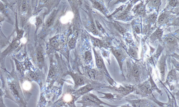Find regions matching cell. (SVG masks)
I'll use <instances>...</instances> for the list:
<instances>
[{"label": "cell", "instance_id": "cell-1", "mask_svg": "<svg viewBox=\"0 0 179 107\" xmlns=\"http://www.w3.org/2000/svg\"><path fill=\"white\" fill-rule=\"evenodd\" d=\"M8 89L13 98L20 107H26V102L19 84L15 79H8Z\"/></svg>", "mask_w": 179, "mask_h": 107}, {"label": "cell", "instance_id": "cell-2", "mask_svg": "<svg viewBox=\"0 0 179 107\" xmlns=\"http://www.w3.org/2000/svg\"><path fill=\"white\" fill-rule=\"evenodd\" d=\"M77 103L82 104L83 106L80 107H97L100 104L103 103L96 96L89 93L84 95L82 100Z\"/></svg>", "mask_w": 179, "mask_h": 107}, {"label": "cell", "instance_id": "cell-3", "mask_svg": "<svg viewBox=\"0 0 179 107\" xmlns=\"http://www.w3.org/2000/svg\"><path fill=\"white\" fill-rule=\"evenodd\" d=\"M69 74L71 76L74 80L75 86L74 89H76L79 86H81L86 84V83H90V81L88 79H86L84 77L79 75L77 73H74L70 72Z\"/></svg>", "mask_w": 179, "mask_h": 107}, {"label": "cell", "instance_id": "cell-4", "mask_svg": "<svg viewBox=\"0 0 179 107\" xmlns=\"http://www.w3.org/2000/svg\"><path fill=\"white\" fill-rule=\"evenodd\" d=\"M95 88V85L92 83H88L84 86L80 88L78 90L72 93V94L74 95L75 97H77L78 98L81 96L85 95L90 91L94 90Z\"/></svg>", "mask_w": 179, "mask_h": 107}, {"label": "cell", "instance_id": "cell-5", "mask_svg": "<svg viewBox=\"0 0 179 107\" xmlns=\"http://www.w3.org/2000/svg\"><path fill=\"white\" fill-rule=\"evenodd\" d=\"M112 52L115 57L118 60L119 63H121L123 59V56L121 52L117 49H113L112 50Z\"/></svg>", "mask_w": 179, "mask_h": 107}, {"label": "cell", "instance_id": "cell-6", "mask_svg": "<svg viewBox=\"0 0 179 107\" xmlns=\"http://www.w3.org/2000/svg\"><path fill=\"white\" fill-rule=\"evenodd\" d=\"M141 89L142 92L145 93L149 94L152 92L151 86L148 83H145L142 85Z\"/></svg>", "mask_w": 179, "mask_h": 107}, {"label": "cell", "instance_id": "cell-7", "mask_svg": "<svg viewBox=\"0 0 179 107\" xmlns=\"http://www.w3.org/2000/svg\"><path fill=\"white\" fill-rule=\"evenodd\" d=\"M165 58L163 57L162 59H161L160 62V68L161 76L162 77H164L165 72Z\"/></svg>", "mask_w": 179, "mask_h": 107}, {"label": "cell", "instance_id": "cell-8", "mask_svg": "<svg viewBox=\"0 0 179 107\" xmlns=\"http://www.w3.org/2000/svg\"><path fill=\"white\" fill-rule=\"evenodd\" d=\"M56 75V70L55 67L52 65L50 67L48 76V79H52L55 78Z\"/></svg>", "mask_w": 179, "mask_h": 107}, {"label": "cell", "instance_id": "cell-9", "mask_svg": "<svg viewBox=\"0 0 179 107\" xmlns=\"http://www.w3.org/2000/svg\"><path fill=\"white\" fill-rule=\"evenodd\" d=\"M37 61L39 64H41L43 63L44 61V56L41 49H39L37 52Z\"/></svg>", "mask_w": 179, "mask_h": 107}, {"label": "cell", "instance_id": "cell-10", "mask_svg": "<svg viewBox=\"0 0 179 107\" xmlns=\"http://www.w3.org/2000/svg\"><path fill=\"white\" fill-rule=\"evenodd\" d=\"M92 4L94 8L102 12H104L105 9L103 5L100 3L95 1H92Z\"/></svg>", "mask_w": 179, "mask_h": 107}, {"label": "cell", "instance_id": "cell-11", "mask_svg": "<svg viewBox=\"0 0 179 107\" xmlns=\"http://www.w3.org/2000/svg\"><path fill=\"white\" fill-rule=\"evenodd\" d=\"M98 73L94 69L90 70L88 71V76L92 79H97L98 77Z\"/></svg>", "mask_w": 179, "mask_h": 107}, {"label": "cell", "instance_id": "cell-12", "mask_svg": "<svg viewBox=\"0 0 179 107\" xmlns=\"http://www.w3.org/2000/svg\"><path fill=\"white\" fill-rule=\"evenodd\" d=\"M96 55V63L98 68L100 69H102L104 66L103 60L101 56L97 54Z\"/></svg>", "mask_w": 179, "mask_h": 107}, {"label": "cell", "instance_id": "cell-13", "mask_svg": "<svg viewBox=\"0 0 179 107\" xmlns=\"http://www.w3.org/2000/svg\"><path fill=\"white\" fill-rule=\"evenodd\" d=\"M168 16L166 14H163L161 15L159 18L158 22L160 24L165 23L168 21Z\"/></svg>", "mask_w": 179, "mask_h": 107}, {"label": "cell", "instance_id": "cell-14", "mask_svg": "<svg viewBox=\"0 0 179 107\" xmlns=\"http://www.w3.org/2000/svg\"><path fill=\"white\" fill-rule=\"evenodd\" d=\"M3 14L6 17L8 16V12L6 9V6L2 2L0 1V14Z\"/></svg>", "mask_w": 179, "mask_h": 107}, {"label": "cell", "instance_id": "cell-15", "mask_svg": "<svg viewBox=\"0 0 179 107\" xmlns=\"http://www.w3.org/2000/svg\"><path fill=\"white\" fill-rule=\"evenodd\" d=\"M88 29L94 35H97L98 34V31L97 30L96 27L93 23H91L88 25Z\"/></svg>", "mask_w": 179, "mask_h": 107}, {"label": "cell", "instance_id": "cell-16", "mask_svg": "<svg viewBox=\"0 0 179 107\" xmlns=\"http://www.w3.org/2000/svg\"><path fill=\"white\" fill-rule=\"evenodd\" d=\"M76 39L75 37H72L69 42V46L70 49H74L76 46Z\"/></svg>", "mask_w": 179, "mask_h": 107}, {"label": "cell", "instance_id": "cell-17", "mask_svg": "<svg viewBox=\"0 0 179 107\" xmlns=\"http://www.w3.org/2000/svg\"><path fill=\"white\" fill-rule=\"evenodd\" d=\"M84 58L86 61L89 62L92 60V54L90 51H86L84 54Z\"/></svg>", "mask_w": 179, "mask_h": 107}, {"label": "cell", "instance_id": "cell-18", "mask_svg": "<svg viewBox=\"0 0 179 107\" xmlns=\"http://www.w3.org/2000/svg\"><path fill=\"white\" fill-rule=\"evenodd\" d=\"M92 41L94 46L99 47H102V42L99 39L92 38Z\"/></svg>", "mask_w": 179, "mask_h": 107}, {"label": "cell", "instance_id": "cell-19", "mask_svg": "<svg viewBox=\"0 0 179 107\" xmlns=\"http://www.w3.org/2000/svg\"><path fill=\"white\" fill-rule=\"evenodd\" d=\"M175 80L174 76L171 73L168 76L167 78V82L169 84L172 85V84H174V82H175Z\"/></svg>", "mask_w": 179, "mask_h": 107}, {"label": "cell", "instance_id": "cell-20", "mask_svg": "<svg viewBox=\"0 0 179 107\" xmlns=\"http://www.w3.org/2000/svg\"><path fill=\"white\" fill-rule=\"evenodd\" d=\"M54 17H55V15L54 14V15H52L48 19L46 23V26L47 27H50L53 24L54 21Z\"/></svg>", "mask_w": 179, "mask_h": 107}, {"label": "cell", "instance_id": "cell-21", "mask_svg": "<svg viewBox=\"0 0 179 107\" xmlns=\"http://www.w3.org/2000/svg\"><path fill=\"white\" fill-rule=\"evenodd\" d=\"M132 73L135 77H137L139 75V71L136 65L134 64L132 67Z\"/></svg>", "mask_w": 179, "mask_h": 107}, {"label": "cell", "instance_id": "cell-22", "mask_svg": "<svg viewBox=\"0 0 179 107\" xmlns=\"http://www.w3.org/2000/svg\"><path fill=\"white\" fill-rule=\"evenodd\" d=\"M136 10L138 14L139 15H143L145 13L144 7L142 5L139 6L136 8Z\"/></svg>", "mask_w": 179, "mask_h": 107}, {"label": "cell", "instance_id": "cell-23", "mask_svg": "<svg viewBox=\"0 0 179 107\" xmlns=\"http://www.w3.org/2000/svg\"><path fill=\"white\" fill-rule=\"evenodd\" d=\"M3 96V92L1 89H0V107H6L4 103Z\"/></svg>", "mask_w": 179, "mask_h": 107}, {"label": "cell", "instance_id": "cell-24", "mask_svg": "<svg viewBox=\"0 0 179 107\" xmlns=\"http://www.w3.org/2000/svg\"><path fill=\"white\" fill-rule=\"evenodd\" d=\"M42 23V20L40 17H37L36 19V22H35V25H36L37 29L40 27V25Z\"/></svg>", "mask_w": 179, "mask_h": 107}, {"label": "cell", "instance_id": "cell-25", "mask_svg": "<svg viewBox=\"0 0 179 107\" xmlns=\"http://www.w3.org/2000/svg\"><path fill=\"white\" fill-rule=\"evenodd\" d=\"M51 44L53 46H58V40L55 38H53L51 41Z\"/></svg>", "mask_w": 179, "mask_h": 107}, {"label": "cell", "instance_id": "cell-26", "mask_svg": "<svg viewBox=\"0 0 179 107\" xmlns=\"http://www.w3.org/2000/svg\"><path fill=\"white\" fill-rule=\"evenodd\" d=\"M115 27H116V29L118 30V31H119L121 33H122V34H123V33H124V30H123V28H122L120 25H119L118 24H115Z\"/></svg>", "mask_w": 179, "mask_h": 107}, {"label": "cell", "instance_id": "cell-27", "mask_svg": "<svg viewBox=\"0 0 179 107\" xmlns=\"http://www.w3.org/2000/svg\"><path fill=\"white\" fill-rule=\"evenodd\" d=\"M95 22H96L97 27L98 29H99L101 32H104L105 30L104 29L102 28V26L100 25V23L97 21H95Z\"/></svg>", "mask_w": 179, "mask_h": 107}, {"label": "cell", "instance_id": "cell-28", "mask_svg": "<svg viewBox=\"0 0 179 107\" xmlns=\"http://www.w3.org/2000/svg\"><path fill=\"white\" fill-rule=\"evenodd\" d=\"M166 40L167 42L168 43H170L174 42L175 40V39L174 37H171V36H169V37H167Z\"/></svg>", "mask_w": 179, "mask_h": 107}, {"label": "cell", "instance_id": "cell-29", "mask_svg": "<svg viewBox=\"0 0 179 107\" xmlns=\"http://www.w3.org/2000/svg\"><path fill=\"white\" fill-rule=\"evenodd\" d=\"M157 16L155 14H153L151 15L149 17L150 21L152 22H154L156 20Z\"/></svg>", "mask_w": 179, "mask_h": 107}, {"label": "cell", "instance_id": "cell-30", "mask_svg": "<svg viewBox=\"0 0 179 107\" xmlns=\"http://www.w3.org/2000/svg\"><path fill=\"white\" fill-rule=\"evenodd\" d=\"M129 52L131 56L134 57H137V53L134 50L132 49H130L129 50Z\"/></svg>", "mask_w": 179, "mask_h": 107}, {"label": "cell", "instance_id": "cell-31", "mask_svg": "<svg viewBox=\"0 0 179 107\" xmlns=\"http://www.w3.org/2000/svg\"><path fill=\"white\" fill-rule=\"evenodd\" d=\"M178 2L177 1H170L169 4L172 7L176 6L178 4Z\"/></svg>", "mask_w": 179, "mask_h": 107}, {"label": "cell", "instance_id": "cell-32", "mask_svg": "<svg viewBox=\"0 0 179 107\" xmlns=\"http://www.w3.org/2000/svg\"><path fill=\"white\" fill-rule=\"evenodd\" d=\"M160 2V1H152L153 5L155 7L158 6L159 5Z\"/></svg>", "mask_w": 179, "mask_h": 107}, {"label": "cell", "instance_id": "cell-33", "mask_svg": "<svg viewBox=\"0 0 179 107\" xmlns=\"http://www.w3.org/2000/svg\"><path fill=\"white\" fill-rule=\"evenodd\" d=\"M162 33V31L160 29H158L157 30H156V35L159 36V37H160V36H161Z\"/></svg>", "mask_w": 179, "mask_h": 107}, {"label": "cell", "instance_id": "cell-34", "mask_svg": "<svg viewBox=\"0 0 179 107\" xmlns=\"http://www.w3.org/2000/svg\"><path fill=\"white\" fill-rule=\"evenodd\" d=\"M2 36L1 35H0V49L2 48V47L3 46V37L2 38L1 37Z\"/></svg>", "mask_w": 179, "mask_h": 107}, {"label": "cell", "instance_id": "cell-35", "mask_svg": "<svg viewBox=\"0 0 179 107\" xmlns=\"http://www.w3.org/2000/svg\"><path fill=\"white\" fill-rule=\"evenodd\" d=\"M4 20L5 18H4L3 16H2V15H1V14H0V25H1L2 23L4 22Z\"/></svg>", "mask_w": 179, "mask_h": 107}, {"label": "cell", "instance_id": "cell-36", "mask_svg": "<svg viewBox=\"0 0 179 107\" xmlns=\"http://www.w3.org/2000/svg\"><path fill=\"white\" fill-rule=\"evenodd\" d=\"M135 30L137 33H140V28L137 26H135Z\"/></svg>", "mask_w": 179, "mask_h": 107}, {"label": "cell", "instance_id": "cell-37", "mask_svg": "<svg viewBox=\"0 0 179 107\" xmlns=\"http://www.w3.org/2000/svg\"><path fill=\"white\" fill-rule=\"evenodd\" d=\"M109 45L107 43H102V47H104L105 48H108L109 47Z\"/></svg>", "mask_w": 179, "mask_h": 107}]
</instances>
